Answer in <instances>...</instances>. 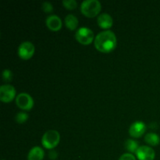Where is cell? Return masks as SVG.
<instances>
[{"label": "cell", "mask_w": 160, "mask_h": 160, "mask_svg": "<svg viewBox=\"0 0 160 160\" xmlns=\"http://www.w3.org/2000/svg\"><path fill=\"white\" fill-rule=\"evenodd\" d=\"M116 34L110 30L101 31L95 38V46L102 52H110L117 46Z\"/></svg>", "instance_id": "6da1fadb"}, {"label": "cell", "mask_w": 160, "mask_h": 160, "mask_svg": "<svg viewBox=\"0 0 160 160\" xmlns=\"http://www.w3.org/2000/svg\"><path fill=\"white\" fill-rule=\"evenodd\" d=\"M102 5L98 0H84L81 4V11L88 17H94L99 13Z\"/></svg>", "instance_id": "7a4b0ae2"}, {"label": "cell", "mask_w": 160, "mask_h": 160, "mask_svg": "<svg viewBox=\"0 0 160 160\" xmlns=\"http://www.w3.org/2000/svg\"><path fill=\"white\" fill-rule=\"evenodd\" d=\"M60 139V135L59 132L56 130H49L47 131L43 134L42 138V144L45 148L52 149L57 146Z\"/></svg>", "instance_id": "3957f363"}, {"label": "cell", "mask_w": 160, "mask_h": 160, "mask_svg": "<svg viewBox=\"0 0 160 160\" xmlns=\"http://www.w3.org/2000/svg\"><path fill=\"white\" fill-rule=\"evenodd\" d=\"M94 33L87 27H81L75 33V38L82 45H89L94 40Z\"/></svg>", "instance_id": "277c9868"}, {"label": "cell", "mask_w": 160, "mask_h": 160, "mask_svg": "<svg viewBox=\"0 0 160 160\" xmlns=\"http://www.w3.org/2000/svg\"><path fill=\"white\" fill-rule=\"evenodd\" d=\"M16 103L19 108L24 110H30L34 106V100L32 97L28 93L21 92L16 97Z\"/></svg>", "instance_id": "5b68a950"}, {"label": "cell", "mask_w": 160, "mask_h": 160, "mask_svg": "<svg viewBox=\"0 0 160 160\" xmlns=\"http://www.w3.org/2000/svg\"><path fill=\"white\" fill-rule=\"evenodd\" d=\"M34 52V46L31 42H23L19 45L18 55L21 59H29Z\"/></svg>", "instance_id": "8992f818"}, {"label": "cell", "mask_w": 160, "mask_h": 160, "mask_svg": "<svg viewBox=\"0 0 160 160\" xmlns=\"http://www.w3.org/2000/svg\"><path fill=\"white\" fill-rule=\"evenodd\" d=\"M16 90L11 84H3L0 87V100L3 102H9L14 98Z\"/></svg>", "instance_id": "52a82bcc"}, {"label": "cell", "mask_w": 160, "mask_h": 160, "mask_svg": "<svg viewBox=\"0 0 160 160\" xmlns=\"http://www.w3.org/2000/svg\"><path fill=\"white\" fill-rule=\"evenodd\" d=\"M135 153L139 160H154L156 156V153L153 148L148 145L139 146Z\"/></svg>", "instance_id": "ba28073f"}, {"label": "cell", "mask_w": 160, "mask_h": 160, "mask_svg": "<svg viewBox=\"0 0 160 160\" xmlns=\"http://www.w3.org/2000/svg\"><path fill=\"white\" fill-rule=\"evenodd\" d=\"M146 131V125L142 121H135L130 126L129 134L133 138H140Z\"/></svg>", "instance_id": "9c48e42d"}, {"label": "cell", "mask_w": 160, "mask_h": 160, "mask_svg": "<svg viewBox=\"0 0 160 160\" xmlns=\"http://www.w3.org/2000/svg\"><path fill=\"white\" fill-rule=\"evenodd\" d=\"M46 23L47 27L49 28L51 31H59L61 28H62V20L58 17L57 15H50L47 17L46 19Z\"/></svg>", "instance_id": "30bf717a"}, {"label": "cell", "mask_w": 160, "mask_h": 160, "mask_svg": "<svg viewBox=\"0 0 160 160\" xmlns=\"http://www.w3.org/2000/svg\"><path fill=\"white\" fill-rule=\"evenodd\" d=\"M97 22H98V26L101 27L102 28L107 29V28H111L112 26L113 20H112V17L109 13L103 12V13H101L98 16V19H97Z\"/></svg>", "instance_id": "8fae6325"}, {"label": "cell", "mask_w": 160, "mask_h": 160, "mask_svg": "<svg viewBox=\"0 0 160 160\" xmlns=\"http://www.w3.org/2000/svg\"><path fill=\"white\" fill-rule=\"evenodd\" d=\"M45 152L39 146H34L29 151L28 155V160H42L44 159Z\"/></svg>", "instance_id": "7c38bea8"}, {"label": "cell", "mask_w": 160, "mask_h": 160, "mask_svg": "<svg viewBox=\"0 0 160 160\" xmlns=\"http://www.w3.org/2000/svg\"><path fill=\"white\" fill-rule=\"evenodd\" d=\"M65 24L67 28L71 31L75 30L78 25V18L73 14H68L65 17Z\"/></svg>", "instance_id": "4fadbf2b"}, {"label": "cell", "mask_w": 160, "mask_h": 160, "mask_svg": "<svg viewBox=\"0 0 160 160\" xmlns=\"http://www.w3.org/2000/svg\"><path fill=\"white\" fill-rule=\"evenodd\" d=\"M145 141L148 145L155 146V145H158L159 144L160 138L156 133L150 132L145 136Z\"/></svg>", "instance_id": "5bb4252c"}, {"label": "cell", "mask_w": 160, "mask_h": 160, "mask_svg": "<svg viewBox=\"0 0 160 160\" xmlns=\"http://www.w3.org/2000/svg\"><path fill=\"white\" fill-rule=\"evenodd\" d=\"M124 147L128 152H136L138 148H139L138 142L133 140V139H128V140L124 142Z\"/></svg>", "instance_id": "9a60e30c"}, {"label": "cell", "mask_w": 160, "mask_h": 160, "mask_svg": "<svg viewBox=\"0 0 160 160\" xmlns=\"http://www.w3.org/2000/svg\"><path fill=\"white\" fill-rule=\"evenodd\" d=\"M28 119V114L24 112H19L16 114L15 120L18 123H23L26 122Z\"/></svg>", "instance_id": "2e32d148"}, {"label": "cell", "mask_w": 160, "mask_h": 160, "mask_svg": "<svg viewBox=\"0 0 160 160\" xmlns=\"http://www.w3.org/2000/svg\"><path fill=\"white\" fill-rule=\"evenodd\" d=\"M62 3L67 9H73L78 6V2L75 0H63Z\"/></svg>", "instance_id": "e0dca14e"}, {"label": "cell", "mask_w": 160, "mask_h": 160, "mask_svg": "<svg viewBox=\"0 0 160 160\" xmlns=\"http://www.w3.org/2000/svg\"><path fill=\"white\" fill-rule=\"evenodd\" d=\"M12 78V73L9 69H5L2 71V79L4 81L9 82Z\"/></svg>", "instance_id": "ac0fdd59"}, {"label": "cell", "mask_w": 160, "mask_h": 160, "mask_svg": "<svg viewBox=\"0 0 160 160\" xmlns=\"http://www.w3.org/2000/svg\"><path fill=\"white\" fill-rule=\"evenodd\" d=\"M42 9L45 12H51L53 10V6L49 2H44L42 3Z\"/></svg>", "instance_id": "d6986e66"}, {"label": "cell", "mask_w": 160, "mask_h": 160, "mask_svg": "<svg viewBox=\"0 0 160 160\" xmlns=\"http://www.w3.org/2000/svg\"><path fill=\"white\" fill-rule=\"evenodd\" d=\"M119 160H136V158L131 153H124L120 156Z\"/></svg>", "instance_id": "ffe728a7"}, {"label": "cell", "mask_w": 160, "mask_h": 160, "mask_svg": "<svg viewBox=\"0 0 160 160\" xmlns=\"http://www.w3.org/2000/svg\"><path fill=\"white\" fill-rule=\"evenodd\" d=\"M58 153L57 152H56L55 150H50L49 152H48V157H49L50 159L55 160L57 158Z\"/></svg>", "instance_id": "44dd1931"}, {"label": "cell", "mask_w": 160, "mask_h": 160, "mask_svg": "<svg viewBox=\"0 0 160 160\" xmlns=\"http://www.w3.org/2000/svg\"><path fill=\"white\" fill-rule=\"evenodd\" d=\"M2 160H4V159H2Z\"/></svg>", "instance_id": "7402d4cb"}]
</instances>
